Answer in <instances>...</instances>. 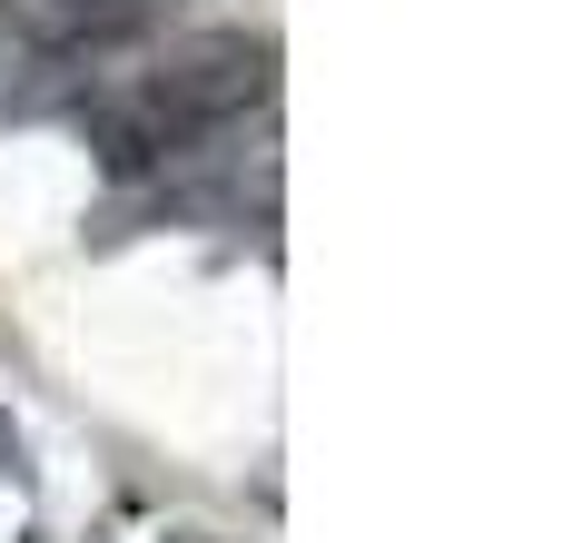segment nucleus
Wrapping results in <instances>:
<instances>
[{
  "label": "nucleus",
  "mask_w": 563,
  "mask_h": 543,
  "mask_svg": "<svg viewBox=\"0 0 563 543\" xmlns=\"http://www.w3.org/2000/svg\"><path fill=\"white\" fill-rule=\"evenodd\" d=\"M30 20H40V40L79 49V40H119V30L158 20V0H30Z\"/></svg>",
  "instance_id": "f03ea898"
},
{
  "label": "nucleus",
  "mask_w": 563,
  "mask_h": 543,
  "mask_svg": "<svg viewBox=\"0 0 563 543\" xmlns=\"http://www.w3.org/2000/svg\"><path fill=\"white\" fill-rule=\"evenodd\" d=\"M267 89H277V40H257V30H198L158 69H139L129 89H109L89 109V148H99L109 178H139V168L178 158L188 138L228 129L238 109H257Z\"/></svg>",
  "instance_id": "f257e3e1"
}]
</instances>
